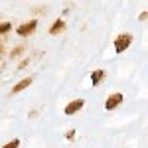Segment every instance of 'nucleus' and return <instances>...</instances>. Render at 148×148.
Wrapping results in <instances>:
<instances>
[{
	"label": "nucleus",
	"instance_id": "6",
	"mask_svg": "<svg viewBox=\"0 0 148 148\" xmlns=\"http://www.w3.org/2000/svg\"><path fill=\"white\" fill-rule=\"evenodd\" d=\"M28 85H32V79H30V77H26V79H22V81H20V83H18V85H16V87L12 89V93H20L22 89H26Z\"/></svg>",
	"mask_w": 148,
	"mask_h": 148
},
{
	"label": "nucleus",
	"instance_id": "4",
	"mask_svg": "<svg viewBox=\"0 0 148 148\" xmlns=\"http://www.w3.org/2000/svg\"><path fill=\"white\" fill-rule=\"evenodd\" d=\"M36 26H38V22H36V20H32V22H28V24H24V26H20V28H18V34H20V36L32 34V32L36 30Z\"/></svg>",
	"mask_w": 148,
	"mask_h": 148
},
{
	"label": "nucleus",
	"instance_id": "5",
	"mask_svg": "<svg viewBox=\"0 0 148 148\" xmlns=\"http://www.w3.org/2000/svg\"><path fill=\"white\" fill-rule=\"evenodd\" d=\"M63 28H65V22H63V20H57V22L49 28V34L56 36V34H59V32H63Z\"/></svg>",
	"mask_w": 148,
	"mask_h": 148
},
{
	"label": "nucleus",
	"instance_id": "7",
	"mask_svg": "<svg viewBox=\"0 0 148 148\" xmlns=\"http://www.w3.org/2000/svg\"><path fill=\"white\" fill-rule=\"evenodd\" d=\"M105 77V71L103 69H97V71H93V75H91V83L93 85H99V81Z\"/></svg>",
	"mask_w": 148,
	"mask_h": 148
},
{
	"label": "nucleus",
	"instance_id": "3",
	"mask_svg": "<svg viewBox=\"0 0 148 148\" xmlns=\"http://www.w3.org/2000/svg\"><path fill=\"white\" fill-rule=\"evenodd\" d=\"M83 109V99H75V101H71L65 107V114H75L77 111H81Z\"/></svg>",
	"mask_w": 148,
	"mask_h": 148
},
{
	"label": "nucleus",
	"instance_id": "2",
	"mask_svg": "<svg viewBox=\"0 0 148 148\" xmlns=\"http://www.w3.org/2000/svg\"><path fill=\"white\" fill-rule=\"evenodd\" d=\"M123 103V93H113L109 99H107V103H105V109L107 111H113L114 107H119Z\"/></svg>",
	"mask_w": 148,
	"mask_h": 148
},
{
	"label": "nucleus",
	"instance_id": "8",
	"mask_svg": "<svg viewBox=\"0 0 148 148\" xmlns=\"http://www.w3.org/2000/svg\"><path fill=\"white\" fill-rule=\"evenodd\" d=\"M20 146V140H12V142H8V144H4L2 148H18Z\"/></svg>",
	"mask_w": 148,
	"mask_h": 148
},
{
	"label": "nucleus",
	"instance_id": "9",
	"mask_svg": "<svg viewBox=\"0 0 148 148\" xmlns=\"http://www.w3.org/2000/svg\"><path fill=\"white\" fill-rule=\"evenodd\" d=\"M12 28V24L10 22H6V24H0V34H4V32H8Z\"/></svg>",
	"mask_w": 148,
	"mask_h": 148
},
{
	"label": "nucleus",
	"instance_id": "1",
	"mask_svg": "<svg viewBox=\"0 0 148 148\" xmlns=\"http://www.w3.org/2000/svg\"><path fill=\"white\" fill-rule=\"evenodd\" d=\"M130 44H132V36H130V34H121L116 40H114V49H116V53L125 51Z\"/></svg>",
	"mask_w": 148,
	"mask_h": 148
}]
</instances>
